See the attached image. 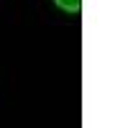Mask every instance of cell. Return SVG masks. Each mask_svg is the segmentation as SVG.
<instances>
[{"mask_svg":"<svg viewBox=\"0 0 128 128\" xmlns=\"http://www.w3.org/2000/svg\"><path fill=\"white\" fill-rule=\"evenodd\" d=\"M54 5L67 16H77L82 10V0H54Z\"/></svg>","mask_w":128,"mask_h":128,"instance_id":"1","label":"cell"}]
</instances>
